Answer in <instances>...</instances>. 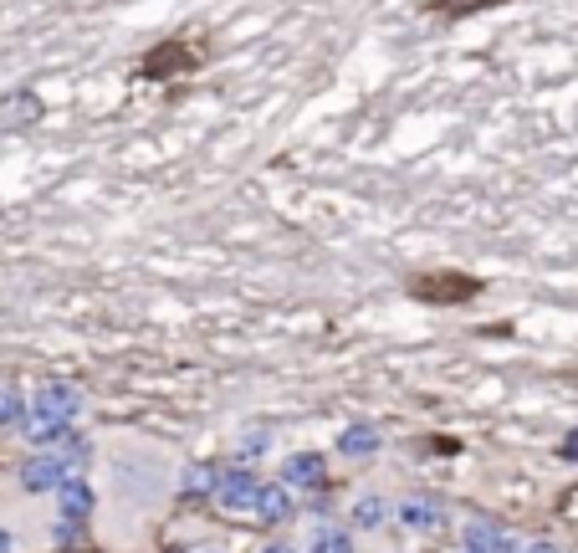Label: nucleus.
<instances>
[{
    "label": "nucleus",
    "instance_id": "nucleus-1",
    "mask_svg": "<svg viewBox=\"0 0 578 553\" xmlns=\"http://www.w3.org/2000/svg\"><path fill=\"white\" fill-rule=\"evenodd\" d=\"M77 410H82V400H77L72 385H41L36 400H31V441L52 446L67 425L77 420Z\"/></svg>",
    "mask_w": 578,
    "mask_h": 553
},
{
    "label": "nucleus",
    "instance_id": "nucleus-2",
    "mask_svg": "<svg viewBox=\"0 0 578 553\" xmlns=\"http://www.w3.org/2000/svg\"><path fill=\"white\" fill-rule=\"evenodd\" d=\"M420 303H461V297H476V277H461V272H435V277H420L410 287Z\"/></svg>",
    "mask_w": 578,
    "mask_h": 553
},
{
    "label": "nucleus",
    "instance_id": "nucleus-3",
    "mask_svg": "<svg viewBox=\"0 0 578 553\" xmlns=\"http://www.w3.org/2000/svg\"><path fill=\"white\" fill-rule=\"evenodd\" d=\"M47 113V103H41L36 93H6L0 98V134H21V129H31V123Z\"/></svg>",
    "mask_w": 578,
    "mask_h": 553
},
{
    "label": "nucleus",
    "instance_id": "nucleus-4",
    "mask_svg": "<svg viewBox=\"0 0 578 553\" xmlns=\"http://www.w3.org/2000/svg\"><path fill=\"white\" fill-rule=\"evenodd\" d=\"M57 507H62V538H72L77 533V523L87 518V513H93V487H87V482H77V477H67L62 487H57Z\"/></svg>",
    "mask_w": 578,
    "mask_h": 553
},
{
    "label": "nucleus",
    "instance_id": "nucleus-5",
    "mask_svg": "<svg viewBox=\"0 0 578 553\" xmlns=\"http://www.w3.org/2000/svg\"><path fill=\"white\" fill-rule=\"evenodd\" d=\"M256 492H261V482H256L251 472H226V477L215 482V502L231 507V513H251Z\"/></svg>",
    "mask_w": 578,
    "mask_h": 553
},
{
    "label": "nucleus",
    "instance_id": "nucleus-6",
    "mask_svg": "<svg viewBox=\"0 0 578 553\" xmlns=\"http://www.w3.org/2000/svg\"><path fill=\"white\" fill-rule=\"evenodd\" d=\"M62 472H67V466H62L52 451H41V456H31V461L21 466V482H26L31 492H57V487L67 482Z\"/></svg>",
    "mask_w": 578,
    "mask_h": 553
},
{
    "label": "nucleus",
    "instance_id": "nucleus-7",
    "mask_svg": "<svg viewBox=\"0 0 578 553\" xmlns=\"http://www.w3.org/2000/svg\"><path fill=\"white\" fill-rule=\"evenodd\" d=\"M323 477H328V461H323L318 451H297V456H287V487L318 492V487H323Z\"/></svg>",
    "mask_w": 578,
    "mask_h": 553
},
{
    "label": "nucleus",
    "instance_id": "nucleus-8",
    "mask_svg": "<svg viewBox=\"0 0 578 553\" xmlns=\"http://www.w3.org/2000/svg\"><path fill=\"white\" fill-rule=\"evenodd\" d=\"M251 513H256L261 523H287V513H292V492L277 487V482H261V492H256V502H251Z\"/></svg>",
    "mask_w": 578,
    "mask_h": 553
},
{
    "label": "nucleus",
    "instance_id": "nucleus-9",
    "mask_svg": "<svg viewBox=\"0 0 578 553\" xmlns=\"http://www.w3.org/2000/svg\"><path fill=\"white\" fill-rule=\"evenodd\" d=\"M399 523H405V528H420V533H430V528H440V523H446V507H440L435 497H410L405 507H399Z\"/></svg>",
    "mask_w": 578,
    "mask_h": 553
},
{
    "label": "nucleus",
    "instance_id": "nucleus-10",
    "mask_svg": "<svg viewBox=\"0 0 578 553\" xmlns=\"http://www.w3.org/2000/svg\"><path fill=\"white\" fill-rule=\"evenodd\" d=\"M338 451L343 456H369V451H379V431H374V425H348Z\"/></svg>",
    "mask_w": 578,
    "mask_h": 553
},
{
    "label": "nucleus",
    "instance_id": "nucleus-11",
    "mask_svg": "<svg viewBox=\"0 0 578 553\" xmlns=\"http://www.w3.org/2000/svg\"><path fill=\"white\" fill-rule=\"evenodd\" d=\"M21 420H26V400L11 385H0V425H21Z\"/></svg>",
    "mask_w": 578,
    "mask_h": 553
},
{
    "label": "nucleus",
    "instance_id": "nucleus-12",
    "mask_svg": "<svg viewBox=\"0 0 578 553\" xmlns=\"http://www.w3.org/2000/svg\"><path fill=\"white\" fill-rule=\"evenodd\" d=\"M313 553H353V543H348V533H343V528H318Z\"/></svg>",
    "mask_w": 578,
    "mask_h": 553
},
{
    "label": "nucleus",
    "instance_id": "nucleus-13",
    "mask_svg": "<svg viewBox=\"0 0 578 553\" xmlns=\"http://www.w3.org/2000/svg\"><path fill=\"white\" fill-rule=\"evenodd\" d=\"M353 523H359V528H379V523H384V502H379V497H359V507H353Z\"/></svg>",
    "mask_w": 578,
    "mask_h": 553
},
{
    "label": "nucleus",
    "instance_id": "nucleus-14",
    "mask_svg": "<svg viewBox=\"0 0 578 553\" xmlns=\"http://www.w3.org/2000/svg\"><path fill=\"white\" fill-rule=\"evenodd\" d=\"M185 62H190V57H185L180 47H159L144 67H149V77H164V67H185Z\"/></svg>",
    "mask_w": 578,
    "mask_h": 553
},
{
    "label": "nucleus",
    "instance_id": "nucleus-15",
    "mask_svg": "<svg viewBox=\"0 0 578 553\" xmlns=\"http://www.w3.org/2000/svg\"><path fill=\"white\" fill-rule=\"evenodd\" d=\"M486 6H502V0H440V11H446V16H476Z\"/></svg>",
    "mask_w": 578,
    "mask_h": 553
},
{
    "label": "nucleus",
    "instance_id": "nucleus-16",
    "mask_svg": "<svg viewBox=\"0 0 578 553\" xmlns=\"http://www.w3.org/2000/svg\"><path fill=\"white\" fill-rule=\"evenodd\" d=\"M185 477H190V482H185L190 492H215V482H220V472H205V466H190Z\"/></svg>",
    "mask_w": 578,
    "mask_h": 553
},
{
    "label": "nucleus",
    "instance_id": "nucleus-17",
    "mask_svg": "<svg viewBox=\"0 0 578 553\" xmlns=\"http://www.w3.org/2000/svg\"><path fill=\"white\" fill-rule=\"evenodd\" d=\"M517 553H558L553 543H527V548H517Z\"/></svg>",
    "mask_w": 578,
    "mask_h": 553
},
{
    "label": "nucleus",
    "instance_id": "nucleus-18",
    "mask_svg": "<svg viewBox=\"0 0 578 553\" xmlns=\"http://www.w3.org/2000/svg\"><path fill=\"white\" fill-rule=\"evenodd\" d=\"M563 456H568V461H573V456H578V431H573V436H568V446H563Z\"/></svg>",
    "mask_w": 578,
    "mask_h": 553
},
{
    "label": "nucleus",
    "instance_id": "nucleus-19",
    "mask_svg": "<svg viewBox=\"0 0 578 553\" xmlns=\"http://www.w3.org/2000/svg\"><path fill=\"white\" fill-rule=\"evenodd\" d=\"M0 553H11V533L6 528H0Z\"/></svg>",
    "mask_w": 578,
    "mask_h": 553
},
{
    "label": "nucleus",
    "instance_id": "nucleus-20",
    "mask_svg": "<svg viewBox=\"0 0 578 553\" xmlns=\"http://www.w3.org/2000/svg\"><path fill=\"white\" fill-rule=\"evenodd\" d=\"M266 553H292V543H272V548H266Z\"/></svg>",
    "mask_w": 578,
    "mask_h": 553
}]
</instances>
